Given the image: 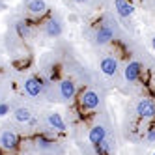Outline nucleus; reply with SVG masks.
Returning a JSON list of instances; mask_svg holds the SVG:
<instances>
[{
	"instance_id": "f257e3e1",
	"label": "nucleus",
	"mask_w": 155,
	"mask_h": 155,
	"mask_svg": "<svg viewBox=\"0 0 155 155\" xmlns=\"http://www.w3.org/2000/svg\"><path fill=\"white\" fill-rule=\"evenodd\" d=\"M137 114L142 120H153L155 118V103L150 97H142L137 103Z\"/></svg>"
},
{
	"instance_id": "f03ea898",
	"label": "nucleus",
	"mask_w": 155,
	"mask_h": 155,
	"mask_svg": "<svg viewBox=\"0 0 155 155\" xmlns=\"http://www.w3.org/2000/svg\"><path fill=\"white\" fill-rule=\"evenodd\" d=\"M101 103V95H99L95 90H86L81 95V107L84 110H95Z\"/></svg>"
},
{
	"instance_id": "7ed1b4c3",
	"label": "nucleus",
	"mask_w": 155,
	"mask_h": 155,
	"mask_svg": "<svg viewBox=\"0 0 155 155\" xmlns=\"http://www.w3.org/2000/svg\"><path fill=\"white\" fill-rule=\"evenodd\" d=\"M19 146V137H17V133L13 131H2V135H0V148L6 150V151H13L17 150Z\"/></svg>"
},
{
	"instance_id": "20e7f679",
	"label": "nucleus",
	"mask_w": 155,
	"mask_h": 155,
	"mask_svg": "<svg viewBox=\"0 0 155 155\" xmlns=\"http://www.w3.org/2000/svg\"><path fill=\"white\" fill-rule=\"evenodd\" d=\"M140 73H142V64L137 62V60L129 62L125 65V69H124V77H125L127 82H137L140 79Z\"/></svg>"
},
{
	"instance_id": "39448f33",
	"label": "nucleus",
	"mask_w": 155,
	"mask_h": 155,
	"mask_svg": "<svg viewBox=\"0 0 155 155\" xmlns=\"http://www.w3.org/2000/svg\"><path fill=\"white\" fill-rule=\"evenodd\" d=\"M114 39V30L110 25H103L99 26V30L95 32V43L97 45H108Z\"/></svg>"
},
{
	"instance_id": "423d86ee",
	"label": "nucleus",
	"mask_w": 155,
	"mask_h": 155,
	"mask_svg": "<svg viewBox=\"0 0 155 155\" xmlns=\"http://www.w3.org/2000/svg\"><path fill=\"white\" fill-rule=\"evenodd\" d=\"M99 69H101V73L107 75V77H114L118 73V60L114 56H105L101 62H99Z\"/></svg>"
},
{
	"instance_id": "0eeeda50",
	"label": "nucleus",
	"mask_w": 155,
	"mask_h": 155,
	"mask_svg": "<svg viewBox=\"0 0 155 155\" xmlns=\"http://www.w3.org/2000/svg\"><path fill=\"white\" fill-rule=\"evenodd\" d=\"M25 92H26L30 97H38V95H41V92H43V84H41V81L38 79V77H28V79L25 81Z\"/></svg>"
},
{
	"instance_id": "6e6552de",
	"label": "nucleus",
	"mask_w": 155,
	"mask_h": 155,
	"mask_svg": "<svg viewBox=\"0 0 155 155\" xmlns=\"http://www.w3.org/2000/svg\"><path fill=\"white\" fill-rule=\"evenodd\" d=\"M60 95L64 101H71V99L77 95V84L69 79H64L60 82Z\"/></svg>"
},
{
	"instance_id": "1a4fd4ad",
	"label": "nucleus",
	"mask_w": 155,
	"mask_h": 155,
	"mask_svg": "<svg viewBox=\"0 0 155 155\" xmlns=\"http://www.w3.org/2000/svg\"><path fill=\"white\" fill-rule=\"evenodd\" d=\"M105 138H107V129L103 125H94L90 129V133H88V140H90V144H92L94 148L99 146Z\"/></svg>"
},
{
	"instance_id": "9d476101",
	"label": "nucleus",
	"mask_w": 155,
	"mask_h": 155,
	"mask_svg": "<svg viewBox=\"0 0 155 155\" xmlns=\"http://www.w3.org/2000/svg\"><path fill=\"white\" fill-rule=\"evenodd\" d=\"M114 9L121 19H129L135 13V6L131 2H127V0H114Z\"/></svg>"
},
{
	"instance_id": "9b49d317",
	"label": "nucleus",
	"mask_w": 155,
	"mask_h": 155,
	"mask_svg": "<svg viewBox=\"0 0 155 155\" xmlns=\"http://www.w3.org/2000/svg\"><path fill=\"white\" fill-rule=\"evenodd\" d=\"M47 124H49V127L54 129V131H60V133L65 131V121H64L62 114H58V112H51V114H47Z\"/></svg>"
},
{
	"instance_id": "f8f14e48",
	"label": "nucleus",
	"mask_w": 155,
	"mask_h": 155,
	"mask_svg": "<svg viewBox=\"0 0 155 155\" xmlns=\"http://www.w3.org/2000/svg\"><path fill=\"white\" fill-rule=\"evenodd\" d=\"M26 9L32 15H43L47 12V2H45V0H28V2H26Z\"/></svg>"
},
{
	"instance_id": "ddd939ff",
	"label": "nucleus",
	"mask_w": 155,
	"mask_h": 155,
	"mask_svg": "<svg viewBox=\"0 0 155 155\" xmlns=\"http://www.w3.org/2000/svg\"><path fill=\"white\" fill-rule=\"evenodd\" d=\"M45 34L49 38H58L62 34V25L58 23L56 19H49L45 23Z\"/></svg>"
},
{
	"instance_id": "4468645a",
	"label": "nucleus",
	"mask_w": 155,
	"mask_h": 155,
	"mask_svg": "<svg viewBox=\"0 0 155 155\" xmlns=\"http://www.w3.org/2000/svg\"><path fill=\"white\" fill-rule=\"evenodd\" d=\"M13 118H15V121H19V124H28V121H32V112L26 107H17L13 110Z\"/></svg>"
},
{
	"instance_id": "2eb2a0df",
	"label": "nucleus",
	"mask_w": 155,
	"mask_h": 155,
	"mask_svg": "<svg viewBox=\"0 0 155 155\" xmlns=\"http://www.w3.org/2000/svg\"><path fill=\"white\" fill-rule=\"evenodd\" d=\"M110 148H112V142H110L108 138H105L99 146H95V151L99 153V155H107L108 151H110Z\"/></svg>"
},
{
	"instance_id": "dca6fc26",
	"label": "nucleus",
	"mask_w": 155,
	"mask_h": 155,
	"mask_svg": "<svg viewBox=\"0 0 155 155\" xmlns=\"http://www.w3.org/2000/svg\"><path fill=\"white\" fill-rule=\"evenodd\" d=\"M15 30H17V34H19L21 38H26V36L30 34V26H28V23H23V21H19V23L15 25Z\"/></svg>"
},
{
	"instance_id": "f3484780",
	"label": "nucleus",
	"mask_w": 155,
	"mask_h": 155,
	"mask_svg": "<svg viewBox=\"0 0 155 155\" xmlns=\"http://www.w3.org/2000/svg\"><path fill=\"white\" fill-rule=\"evenodd\" d=\"M9 105L8 103H4V101H0V118H4V116H8L9 114Z\"/></svg>"
},
{
	"instance_id": "a211bd4d",
	"label": "nucleus",
	"mask_w": 155,
	"mask_h": 155,
	"mask_svg": "<svg viewBox=\"0 0 155 155\" xmlns=\"http://www.w3.org/2000/svg\"><path fill=\"white\" fill-rule=\"evenodd\" d=\"M38 146H41V148H49L51 142H49L45 137H39V138H38Z\"/></svg>"
},
{
	"instance_id": "6ab92c4d",
	"label": "nucleus",
	"mask_w": 155,
	"mask_h": 155,
	"mask_svg": "<svg viewBox=\"0 0 155 155\" xmlns=\"http://www.w3.org/2000/svg\"><path fill=\"white\" fill-rule=\"evenodd\" d=\"M146 138H148L150 142H155V127H150V129H148V133H146Z\"/></svg>"
},
{
	"instance_id": "aec40b11",
	"label": "nucleus",
	"mask_w": 155,
	"mask_h": 155,
	"mask_svg": "<svg viewBox=\"0 0 155 155\" xmlns=\"http://www.w3.org/2000/svg\"><path fill=\"white\" fill-rule=\"evenodd\" d=\"M75 2H77V4H88L90 0H75Z\"/></svg>"
},
{
	"instance_id": "412c9836",
	"label": "nucleus",
	"mask_w": 155,
	"mask_h": 155,
	"mask_svg": "<svg viewBox=\"0 0 155 155\" xmlns=\"http://www.w3.org/2000/svg\"><path fill=\"white\" fill-rule=\"evenodd\" d=\"M151 47H153V51H155V36L151 38Z\"/></svg>"
},
{
	"instance_id": "4be33fe9",
	"label": "nucleus",
	"mask_w": 155,
	"mask_h": 155,
	"mask_svg": "<svg viewBox=\"0 0 155 155\" xmlns=\"http://www.w3.org/2000/svg\"><path fill=\"white\" fill-rule=\"evenodd\" d=\"M153 155H155V153H153Z\"/></svg>"
}]
</instances>
